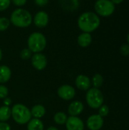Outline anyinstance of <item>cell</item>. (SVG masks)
I'll return each mask as SVG.
<instances>
[{"mask_svg":"<svg viewBox=\"0 0 129 130\" xmlns=\"http://www.w3.org/2000/svg\"><path fill=\"white\" fill-rule=\"evenodd\" d=\"M100 24L99 16L92 11H86L81 14L78 19V25L80 30L84 33H91L97 30Z\"/></svg>","mask_w":129,"mask_h":130,"instance_id":"1","label":"cell"},{"mask_svg":"<svg viewBox=\"0 0 129 130\" xmlns=\"http://www.w3.org/2000/svg\"><path fill=\"white\" fill-rule=\"evenodd\" d=\"M32 21L31 14L24 8L15 9L10 17V22L17 27H27L31 24Z\"/></svg>","mask_w":129,"mask_h":130,"instance_id":"2","label":"cell"},{"mask_svg":"<svg viewBox=\"0 0 129 130\" xmlns=\"http://www.w3.org/2000/svg\"><path fill=\"white\" fill-rule=\"evenodd\" d=\"M11 117L14 122L20 125L27 123L32 117L30 110L22 104H16L12 107Z\"/></svg>","mask_w":129,"mask_h":130,"instance_id":"3","label":"cell"},{"mask_svg":"<svg viewBox=\"0 0 129 130\" xmlns=\"http://www.w3.org/2000/svg\"><path fill=\"white\" fill-rule=\"evenodd\" d=\"M27 45L32 53H40L46 48V39L42 33L33 32L28 37Z\"/></svg>","mask_w":129,"mask_h":130,"instance_id":"4","label":"cell"},{"mask_svg":"<svg viewBox=\"0 0 129 130\" xmlns=\"http://www.w3.org/2000/svg\"><path fill=\"white\" fill-rule=\"evenodd\" d=\"M103 94L98 88H90L86 94V101L88 106L93 109L100 108L103 103Z\"/></svg>","mask_w":129,"mask_h":130,"instance_id":"5","label":"cell"},{"mask_svg":"<svg viewBox=\"0 0 129 130\" xmlns=\"http://www.w3.org/2000/svg\"><path fill=\"white\" fill-rule=\"evenodd\" d=\"M96 12L102 17H109L115 11V5L110 0H97L95 2Z\"/></svg>","mask_w":129,"mask_h":130,"instance_id":"6","label":"cell"},{"mask_svg":"<svg viewBox=\"0 0 129 130\" xmlns=\"http://www.w3.org/2000/svg\"><path fill=\"white\" fill-rule=\"evenodd\" d=\"M57 94L60 98L65 101L72 100L75 96V88L69 85H63L58 88Z\"/></svg>","mask_w":129,"mask_h":130,"instance_id":"7","label":"cell"},{"mask_svg":"<svg viewBox=\"0 0 129 130\" xmlns=\"http://www.w3.org/2000/svg\"><path fill=\"white\" fill-rule=\"evenodd\" d=\"M31 64L34 69L38 71H41L47 66V59L43 53H36L31 56Z\"/></svg>","mask_w":129,"mask_h":130,"instance_id":"8","label":"cell"},{"mask_svg":"<svg viewBox=\"0 0 129 130\" xmlns=\"http://www.w3.org/2000/svg\"><path fill=\"white\" fill-rule=\"evenodd\" d=\"M103 126V119L99 114L90 116L87 120V126L90 130H100Z\"/></svg>","mask_w":129,"mask_h":130,"instance_id":"9","label":"cell"},{"mask_svg":"<svg viewBox=\"0 0 129 130\" xmlns=\"http://www.w3.org/2000/svg\"><path fill=\"white\" fill-rule=\"evenodd\" d=\"M65 127L67 130H84V124L83 121L78 117H68V120L65 123Z\"/></svg>","mask_w":129,"mask_h":130,"instance_id":"10","label":"cell"},{"mask_svg":"<svg viewBox=\"0 0 129 130\" xmlns=\"http://www.w3.org/2000/svg\"><path fill=\"white\" fill-rule=\"evenodd\" d=\"M33 23L36 27L42 28L45 27L49 23V15L46 12L40 11L37 12L33 18Z\"/></svg>","mask_w":129,"mask_h":130,"instance_id":"11","label":"cell"},{"mask_svg":"<svg viewBox=\"0 0 129 130\" xmlns=\"http://www.w3.org/2000/svg\"><path fill=\"white\" fill-rule=\"evenodd\" d=\"M75 85L78 89L81 91H87L90 89L91 82L87 76L84 75H79L75 79Z\"/></svg>","mask_w":129,"mask_h":130,"instance_id":"12","label":"cell"},{"mask_svg":"<svg viewBox=\"0 0 129 130\" xmlns=\"http://www.w3.org/2000/svg\"><path fill=\"white\" fill-rule=\"evenodd\" d=\"M84 110V104L79 101L71 102L68 107V113L71 117H78Z\"/></svg>","mask_w":129,"mask_h":130,"instance_id":"13","label":"cell"},{"mask_svg":"<svg viewBox=\"0 0 129 130\" xmlns=\"http://www.w3.org/2000/svg\"><path fill=\"white\" fill-rule=\"evenodd\" d=\"M61 7L67 11H74L78 8V0H59Z\"/></svg>","mask_w":129,"mask_h":130,"instance_id":"14","label":"cell"},{"mask_svg":"<svg viewBox=\"0 0 129 130\" xmlns=\"http://www.w3.org/2000/svg\"><path fill=\"white\" fill-rule=\"evenodd\" d=\"M11 76V71L10 68L5 65L0 66V83L5 84L8 82Z\"/></svg>","mask_w":129,"mask_h":130,"instance_id":"15","label":"cell"},{"mask_svg":"<svg viewBox=\"0 0 129 130\" xmlns=\"http://www.w3.org/2000/svg\"><path fill=\"white\" fill-rule=\"evenodd\" d=\"M92 42V37L89 33L83 32L78 37V43L81 47H87L90 45Z\"/></svg>","mask_w":129,"mask_h":130,"instance_id":"16","label":"cell"},{"mask_svg":"<svg viewBox=\"0 0 129 130\" xmlns=\"http://www.w3.org/2000/svg\"><path fill=\"white\" fill-rule=\"evenodd\" d=\"M30 113H31V116L33 118L40 119L46 114V109L43 105L37 104V105H34L32 107V109L30 110Z\"/></svg>","mask_w":129,"mask_h":130,"instance_id":"17","label":"cell"},{"mask_svg":"<svg viewBox=\"0 0 129 130\" xmlns=\"http://www.w3.org/2000/svg\"><path fill=\"white\" fill-rule=\"evenodd\" d=\"M44 125L40 119L33 118L27 123V130H43Z\"/></svg>","mask_w":129,"mask_h":130,"instance_id":"18","label":"cell"},{"mask_svg":"<svg viewBox=\"0 0 129 130\" xmlns=\"http://www.w3.org/2000/svg\"><path fill=\"white\" fill-rule=\"evenodd\" d=\"M11 117V109L10 107H0V122H6Z\"/></svg>","mask_w":129,"mask_h":130,"instance_id":"19","label":"cell"},{"mask_svg":"<svg viewBox=\"0 0 129 130\" xmlns=\"http://www.w3.org/2000/svg\"><path fill=\"white\" fill-rule=\"evenodd\" d=\"M54 122L58 124V125H64L65 124L67 120H68V116L64 112H57L54 117H53Z\"/></svg>","mask_w":129,"mask_h":130,"instance_id":"20","label":"cell"},{"mask_svg":"<svg viewBox=\"0 0 129 130\" xmlns=\"http://www.w3.org/2000/svg\"><path fill=\"white\" fill-rule=\"evenodd\" d=\"M103 83V78L100 74H95L92 78V84L95 88H99Z\"/></svg>","mask_w":129,"mask_h":130,"instance_id":"21","label":"cell"},{"mask_svg":"<svg viewBox=\"0 0 129 130\" xmlns=\"http://www.w3.org/2000/svg\"><path fill=\"white\" fill-rule=\"evenodd\" d=\"M10 20L5 17H0V31H5L10 25Z\"/></svg>","mask_w":129,"mask_h":130,"instance_id":"22","label":"cell"},{"mask_svg":"<svg viewBox=\"0 0 129 130\" xmlns=\"http://www.w3.org/2000/svg\"><path fill=\"white\" fill-rule=\"evenodd\" d=\"M32 55V52L28 49V48H25V49H23L20 53V56H21V58L24 60H27L31 58V56Z\"/></svg>","mask_w":129,"mask_h":130,"instance_id":"23","label":"cell"},{"mask_svg":"<svg viewBox=\"0 0 129 130\" xmlns=\"http://www.w3.org/2000/svg\"><path fill=\"white\" fill-rule=\"evenodd\" d=\"M8 89L5 85H0V99H5L8 97Z\"/></svg>","mask_w":129,"mask_h":130,"instance_id":"24","label":"cell"},{"mask_svg":"<svg viewBox=\"0 0 129 130\" xmlns=\"http://www.w3.org/2000/svg\"><path fill=\"white\" fill-rule=\"evenodd\" d=\"M109 113V107L106 105H102L99 110V115L102 117H106Z\"/></svg>","mask_w":129,"mask_h":130,"instance_id":"25","label":"cell"},{"mask_svg":"<svg viewBox=\"0 0 129 130\" xmlns=\"http://www.w3.org/2000/svg\"><path fill=\"white\" fill-rule=\"evenodd\" d=\"M11 2V0H0V11L6 10L9 7Z\"/></svg>","mask_w":129,"mask_h":130,"instance_id":"26","label":"cell"},{"mask_svg":"<svg viewBox=\"0 0 129 130\" xmlns=\"http://www.w3.org/2000/svg\"><path fill=\"white\" fill-rule=\"evenodd\" d=\"M120 52L122 53V55L123 56H128L129 55V44L128 43H125L123 45H122V46L120 47Z\"/></svg>","mask_w":129,"mask_h":130,"instance_id":"27","label":"cell"},{"mask_svg":"<svg viewBox=\"0 0 129 130\" xmlns=\"http://www.w3.org/2000/svg\"><path fill=\"white\" fill-rule=\"evenodd\" d=\"M13 4L17 7H21V6H24L26 2H27V0H11Z\"/></svg>","mask_w":129,"mask_h":130,"instance_id":"28","label":"cell"},{"mask_svg":"<svg viewBox=\"0 0 129 130\" xmlns=\"http://www.w3.org/2000/svg\"><path fill=\"white\" fill-rule=\"evenodd\" d=\"M0 130H11V126L5 122H0Z\"/></svg>","mask_w":129,"mask_h":130,"instance_id":"29","label":"cell"},{"mask_svg":"<svg viewBox=\"0 0 129 130\" xmlns=\"http://www.w3.org/2000/svg\"><path fill=\"white\" fill-rule=\"evenodd\" d=\"M36 5H39V6H45L46 5L48 4L49 0H34Z\"/></svg>","mask_w":129,"mask_h":130,"instance_id":"30","label":"cell"},{"mask_svg":"<svg viewBox=\"0 0 129 130\" xmlns=\"http://www.w3.org/2000/svg\"><path fill=\"white\" fill-rule=\"evenodd\" d=\"M11 98H5V99H4V101H3V104H4V105L5 106H7V107H9L11 104Z\"/></svg>","mask_w":129,"mask_h":130,"instance_id":"31","label":"cell"},{"mask_svg":"<svg viewBox=\"0 0 129 130\" xmlns=\"http://www.w3.org/2000/svg\"><path fill=\"white\" fill-rule=\"evenodd\" d=\"M114 5H118V4H120L121 2H122L123 0H110Z\"/></svg>","mask_w":129,"mask_h":130,"instance_id":"32","label":"cell"},{"mask_svg":"<svg viewBox=\"0 0 129 130\" xmlns=\"http://www.w3.org/2000/svg\"><path fill=\"white\" fill-rule=\"evenodd\" d=\"M46 130H59L56 127H55V126H50V127H49L48 129Z\"/></svg>","mask_w":129,"mask_h":130,"instance_id":"33","label":"cell"},{"mask_svg":"<svg viewBox=\"0 0 129 130\" xmlns=\"http://www.w3.org/2000/svg\"><path fill=\"white\" fill-rule=\"evenodd\" d=\"M2 50L0 48V62L2 60Z\"/></svg>","mask_w":129,"mask_h":130,"instance_id":"34","label":"cell"},{"mask_svg":"<svg viewBox=\"0 0 129 130\" xmlns=\"http://www.w3.org/2000/svg\"><path fill=\"white\" fill-rule=\"evenodd\" d=\"M127 40H128V44H129V34H128V37H127Z\"/></svg>","mask_w":129,"mask_h":130,"instance_id":"35","label":"cell"}]
</instances>
